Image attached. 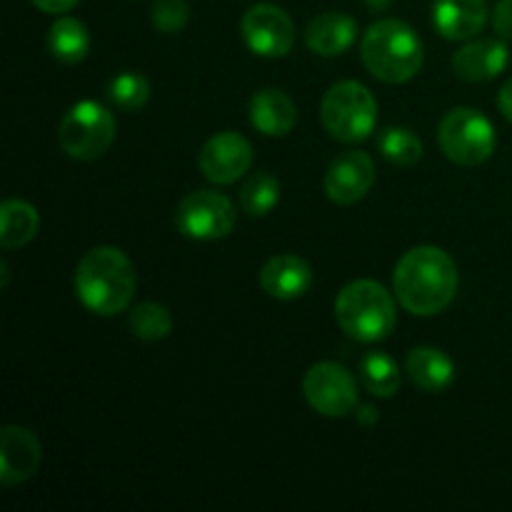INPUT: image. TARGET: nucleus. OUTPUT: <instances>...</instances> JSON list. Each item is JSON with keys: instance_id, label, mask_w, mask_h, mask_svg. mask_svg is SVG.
<instances>
[{"instance_id": "f3484780", "label": "nucleus", "mask_w": 512, "mask_h": 512, "mask_svg": "<svg viewBox=\"0 0 512 512\" xmlns=\"http://www.w3.org/2000/svg\"><path fill=\"white\" fill-rule=\"evenodd\" d=\"M250 123L258 133L283 138L298 123V108L283 90L265 88L250 98Z\"/></svg>"}, {"instance_id": "0eeeda50", "label": "nucleus", "mask_w": 512, "mask_h": 512, "mask_svg": "<svg viewBox=\"0 0 512 512\" xmlns=\"http://www.w3.org/2000/svg\"><path fill=\"white\" fill-rule=\"evenodd\" d=\"M438 143L453 163L475 168L495 153V128L480 110L453 108L440 120Z\"/></svg>"}, {"instance_id": "cd10ccee", "label": "nucleus", "mask_w": 512, "mask_h": 512, "mask_svg": "<svg viewBox=\"0 0 512 512\" xmlns=\"http://www.w3.org/2000/svg\"><path fill=\"white\" fill-rule=\"evenodd\" d=\"M493 30L498 38L512 40V0H500L493 10Z\"/></svg>"}, {"instance_id": "6e6552de", "label": "nucleus", "mask_w": 512, "mask_h": 512, "mask_svg": "<svg viewBox=\"0 0 512 512\" xmlns=\"http://www.w3.org/2000/svg\"><path fill=\"white\" fill-rule=\"evenodd\" d=\"M238 223V210L230 203L228 195L215 190H195L180 200L175 210V225L190 240H223L233 233Z\"/></svg>"}, {"instance_id": "dca6fc26", "label": "nucleus", "mask_w": 512, "mask_h": 512, "mask_svg": "<svg viewBox=\"0 0 512 512\" xmlns=\"http://www.w3.org/2000/svg\"><path fill=\"white\" fill-rule=\"evenodd\" d=\"M435 30L445 40H473L483 33L488 23V3L485 0H435L433 5Z\"/></svg>"}, {"instance_id": "9d476101", "label": "nucleus", "mask_w": 512, "mask_h": 512, "mask_svg": "<svg viewBox=\"0 0 512 512\" xmlns=\"http://www.w3.org/2000/svg\"><path fill=\"white\" fill-rule=\"evenodd\" d=\"M240 35L255 55L285 58L295 45V25L280 5L255 3L240 20Z\"/></svg>"}, {"instance_id": "423d86ee", "label": "nucleus", "mask_w": 512, "mask_h": 512, "mask_svg": "<svg viewBox=\"0 0 512 512\" xmlns=\"http://www.w3.org/2000/svg\"><path fill=\"white\" fill-rule=\"evenodd\" d=\"M115 118L98 100H80L58 125V143L73 160H95L113 145Z\"/></svg>"}, {"instance_id": "aec40b11", "label": "nucleus", "mask_w": 512, "mask_h": 512, "mask_svg": "<svg viewBox=\"0 0 512 512\" xmlns=\"http://www.w3.org/2000/svg\"><path fill=\"white\" fill-rule=\"evenodd\" d=\"M40 215L30 203L18 198L5 200L0 208V245L5 250H18L38 235Z\"/></svg>"}, {"instance_id": "c85d7f7f", "label": "nucleus", "mask_w": 512, "mask_h": 512, "mask_svg": "<svg viewBox=\"0 0 512 512\" xmlns=\"http://www.w3.org/2000/svg\"><path fill=\"white\" fill-rule=\"evenodd\" d=\"M30 3H33L38 10H43V13L60 15V13H68V10H73L80 0H30Z\"/></svg>"}, {"instance_id": "7c9ffc66", "label": "nucleus", "mask_w": 512, "mask_h": 512, "mask_svg": "<svg viewBox=\"0 0 512 512\" xmlns=\"http://www.w3.org/2000/svg\"><path fill=\"white\" fill-rule=\"evenodd\" d=\"M380 420V413L375 410V405L365 403L358 408V423L360 425H375Z\"/></svg>"}, {"instance_id": "1a4fd4ad", "label": "nucleus", "mask_w": 512, "mask_h": 512, "mask_svg": "<svg viewBox=\"0 0 512 512\" xmlns=\"http://www.w3.org/2000/svg\"><path fill=\"white\" fill-rule=\"evenodd\" d=\"M303 395L325 418H345L358 408V383L338 363H315L303 378Z\"/></svg>"}, {"instance_id": "f03ea898", "label": "nucleus", "mask_w": 512, "mask_h": 512, "mask_svg": "<svg viewBox=\"0 0 512 512\" xmlns=\"http://www.w3.org/2000/svg\"><path fill=\"white\" fill-rule=\"evenodd\" d=\"M138 290L133 263L120 248L100 245L88 250L75 268V295L90 313L113 318L130 308Z\"/></svg>"}, {"instance_id": "412c9836", "label": "nucleus", "mask_w": 512, "mask_h": 512, "mask_svg": "<svg viewBox=\"0 0 512 512\" xmlns=\"http://www.w3.org/2000/svg\"><path fill=\"white\" fill-rule=\"evenodd\" d=\"M48 48L55 60L65 65H75L85 60L90 50V33L80 20L75 18H58L50 25Z\"/></svg>"}, {"instance_id": "9b49d317", "label": "nucleus", "mask_w": 512, "mask_h": 512, "mask_svg": "<svg viewBox=\"0 0 512 512\" xmlns=\"http://www.w3.org/2000/svg\"><path fill=\"white\" fill-rule=\"evenodd\" d=\"M253 165V145L235 130L215 133L198 155V168L210 183L230 185L243 178Z\"/></svg>"}, {"instance_id": "393cba45", "label": "nucleus", "mask_w": 512, "mask_h": 512, "mask_svg": "<svg viewBox=\"0 0 512 512\" xmlns=\"http://www.w3.org/2000/svg\"><path fill=\"white\" fill-rule=\"evenodd\" d=\"M378 148L390 163L403 165V168H410L423 158V143L408 128H385L378 138Z\"/></svg>"}, {"instance_id": "4be33fe9", "label": "nucleus", "mask_w": 512, "mask_h": 512, "mask_svg": "<svg viewBox=\"0 0 512 512\" xmlns=\"http://www.w3.org/2000/svg\"><path fill=\"white\" fill-rule=\"evenodd\" d=\"M360 380L375 398H393L400 390V368L388 353L373 350L360 360Z\"/></svg>"}, {"instance_id": "a211bd4d", "label": "nucleus", "mask_w": 512, "mask_h": 512, "mask_svg": "<svg viewBox=\"0 0 512 512\" xmlns=\"http://www.w3.org/2000/svg\"><path fill=\"white\" fill-rule=\"evenodd\" d=\"M358 38V23L345 13H323L305 28V43L315 55L335 58L343 55Z\"/></svg>"}, {"instance_id": "7ed1b4c3", "label": "nucleus", "mask_w": 512, "mask_h": 512, "mask_svg": "<svg viewBox=\"0 0 512 512\" xmlns=\"http://www.w3.org/2000/svg\"><path fill=\"white\" fill-rule=\"evenodd\" d=\"M360 58L368 73L383 83L400 85L413 80L423 68V43L408 23L383 18L365 30Z\"/></svg>"}, {"instance_id": "bb28decb", "label": "nucleus", "mask_w": 512, "mask_h": 512, "mask_svg": "<svg viewBox=\"0 0 512 512\" xmlns=\"http://www.w3.org/2000/svg\"><path fill=\"white\" fill-rule=\"evenodd\" d=\"M188 20V0H155L153 3V25L160 33H180Z\"/></svg>"}, {"instance_id": "2f4dec72", "label": "nucleus", "mask_w": 512, "mask_h": 512, "mask_svg": "<svg viewBox=\"0 0 512 512\" xmlns=\"http://www.w3.org/2000/svg\"><path fill=\"white\" fill-rule=\"evenodd\" d=\"M393 3L395 0H365V5H368L370 10H375V13H383V10H388Z\"/></svg>"}, {"instance_id": "c756f323", "label": "nucleus", "mask_w": 512, "mask_h": 512, "mask_svg": "<svg viewBox=\"0 0 512 512\" xmlns=\"http://www.w3.org/2000/svg\"><path fill=\"white\" fill-rule=\"evenodd\" d=\"M498 108H500V113H503L505 118H508L510 123H512V78L503 85V90H500Z\"/></svg>"}, {"instance_id": "b1692460", "label": "nucleus", "mask_w": 512, "mask_h": 512, "mask_svg": "<svg viewBox=\"0 0 512 512\" xmlns=\"http://www.w3.org/2000/svg\"><path fill=\"white\" fill-rule=\"evenodd\" d=\"M128 323L130 333L138 340H145V343H158V340H165L173 333V315H170V310L165 305L153 303V300L135 305Z\"/></svg>"}, {"instance_id": "f8f14e48", "label": "nucleus", "mask_w": 512, "mask_h": 512, "mask_svg": "<svg viewBox=\"0 0 512 512\" xmlns=\"http://www.w3.org/2000/svg\"><path fill=\"white\" fill-rule=\"evenodd\" d=\"M375 183V163L368 153L350 150L338 155L325 173V195L338 205H355Z\"/></svg>"}, {"instance_id": "5701e85b", "label": "nucleus", "mask_w": 512, "mask_h": 512, "mask_svg": "<svg viewBox=\"0 0 512 512\" xmlns=\"http://www.w3.org/2000/svg\"><path fill=\"white\" fill-rule=\"evenodd\" d=\"M280 200V180L273 173H255L240 188V208L250 218H265Z\"/></svg>"}, {"instance_id": "2eb2a0df", "label": "nucleus", "mask_w": 512, "mask_h": 512, "mask_svg": "<svg viewBox=\"0 0 512 512\" xmlns=\"http://www.w3.org/2000/svg\"><path fill=\"white\" fill-rule=\"evenodd\" d=\"M313 285V268L298 255H275L260 270V288L275 300H298Z\"/></svg>"}, {"instance_id": "f257e3e1", "label": "nucleus", "mask_w": 512, "mask_h": 512, "mask_svg": "<svg viewBox=\"0 0 512 512\" xmlns=\"http://www.w3.org/2000/svg\"><path fill=\"white\" fill-rule=\"evenodd\" d=\"M458 268L443 248L420 245L398 260L393 273L395 298L408 313L430 318L453 303L458 293Z\"/></svg>"}, {"instance_id": "39448f33", "label": "nucleus", "mask_w": 512, "mask_h": 512, "mask_svg": "<svg viewBox=\"0 0 512 512\" xmlns=\"http://www.w3.org/2000/svg\"><path fill=\"white\" fill-rule=\"evenodd\" d=\"M320 123L330 138L340 143H360L378 123V103L358 80H340L330 85L320 100Z\"/></svg>"}, {"instance_id": "6ab92c4d", "label": "nucleus", "mask_w": 512, "mask_h": 512, "mask_svg": "<svg viewBox=\"0 0 512 512\" xmlns=\"http://www.w3.org/2000/svg\"><path fill=\"white\" fill-rule=\"evenodd\" d=\"M405 368H408V375L415 388L425 390V393H440L455 378L453 360L438 348L410 350L408 360H405Z\"/></svg>"}, {"instance_id": "ddd939ff", "label": "nucleus", "mask_w": 512, "mask_h": 512, "mask_svg": "<svg viewBox=\"0 0 512 512\" xmlns=\"http://www.w3.org/2000/svg\"><path fill=\"white\" fill-rule=\"evenodd\" d=\"M40 463L43 448L35 433L20 425H5L0 430V483L5 488H15L33 478Z\"/></svg>"}, {"instance_id": "a878e982", "label": "nucleus", "mask_w": 512, "mask_h": 512, "mask_svg": "<svg viewBox=\"0 0 512 512\" xmlns=\"http://www.w3.org/2000/svg\"><path fill=\"white\" fill-rule=\"evenodd\" d=\"M108 98L123 110H140L150 100V83L140 73H120L110 80Z\"/></svg>"}, {"instance_id": "20e7f679", "label": "nucleus", "mask_w": 512, "mask_h": 512, "mask_svg": "<svg viewBox=\"0 0 512 512\" xmlns=\"http://www.w3.org/2000/svg\"><path fill=\"white\" fill-rule=\"evenodd\" d=\"M335 320L348 338L380 343L398 325V308L388 290L375 280H353L335 298Z\"/></svg>"}, {"instance_id": "4468645a", "label": "nucleus", "mask_w": 512, "mask_h": 512, "mask_svg": "<svg viewBox=\"0 0 512 512\" xmlns=\"http://www.w3.org/2000/svg\"><path fill=\"white\" fill-rule=\"evenodd\" d=\"M510 50L503 38H480L453 55V70L465 83H485L508 68Z\"/></svg>"}]
</instances>
